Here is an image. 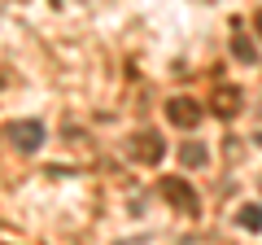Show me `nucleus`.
Returning <instances> with one entry per match:
<instances>
[{
    "mask_svg": "<svg viewBox=\"0 0 262 245\" xmlns=\"http://www.w3.org/2000/svg\"><path fill=\"white\" fill-rule=\"evenodd\" d=\"M236 223H241L245 232H262V206H245L241 215H236Z\"/></svg>",
    "mask_w": 262,
    "mask_h": 245,
    "instance_id": "nucleus-7",
    "label": "nucleus"
},
{
    "mask_svg": "<svg viewBox=\"0 0 262 245\" xmlns=\"http://www.w3.org/2000/svg\"><path fill=\"white\" fill-rule=\"evenodd\" d=\"M232 53H236L241 66H253V62H258V48H253V39L245 35V31H236V35H232Z\"/></svg>",
    "mask_w": 262,
    "mask_h": 245,
    "instance_id": "nucleus-5",
    "label": "nucleus"
},
{
    "mask_svg": "<svg viewBox=\"0 0 262 245\" xmlns=\"http://www.w3.org/2000/svg\"><path fill=\"white\" fill-rule=\"evenodd\" d=\"M214 110H219V114H223V118H232V114H236V110H241V92H236V88H227V92H223V96H219V105H214Z\"/></svg>",
    "mask_w": 262,
    "mask_h": 245,
    "instance_id": "nucleus-8",
    "label": "nucleus"
},
{
    "mask_svg": "<svg viewBox=\"0 0 262 245\" xmlns=\"http://www.w3.org/2000/svg\"><path fill=\"white\" fill-rule=\"evenodd\" d=\"M127 153H131L136 162H144V167H158V162L166 158V140H162L158 132H136V136L127 140Z\"/></svg>",
    "mask_w": 262,
    "mask_h": 245,
    "instance_id": "nucleus-2",
    "label": "nucleus"
},
{
    "mask_svg": "<svg viewBox=\"0 0 262 245\" xmlns=\"http://www.w3.org/2000/svg\"><path fill=\"white\" fill-rule=\"evenodd\" d=\"M158 193L179 210V215H196V210H201V197H196V189L188 184L184 175H162L158 179Z\"/></svg>",
    "mask_w": 262,
    "mask_h": 245,
    "instance_id": "nucleus-1",
    "label": "nucleus"
},
{
    "mask_svg": "<svg viewBox=\"0 0 262 245\" xmlns=\"http://www.w3.org/2000/svg\"><path fill=\"white\" fill-rule=\"evenodd\" d=\"M201 114H206V110H201L192 96H170V101H166V118L175 122V127H184V132H192L196 122H201Z\"/></svg>",
    "mask_w": 262,
    "mask_h": 245,
    "instance_id": "nucleus-3",
    "label": "nucleus"
},
{
    "mask_svg": "<svg viewBox=\"0 0 262 245\" xmlns=\"http://www.w3.org/2000/svg\"><path fill=\"white\" fill-rule=\"evenodd\" d=\"M253 145H258V149H262V132H258V136H253Z\"/></svg>",
    "mask_w": 262,
    "mask_h": 245,
    "instance_id": "nucleus-10",
    "label": "nucleus"
},
{
    "mask_svg": "<svg viewBox=\"0 0 262 245\" xmlns=\"http://www.w3.org/2000/svg\"><path fill=\"white\" fill-rule=\"evenodd\" d=\"M258 189H262V179H258Z\"/></svg>",
    "mask_w": 262,
    "mask_h": 245,
    "instance_id": "nucleus-11",
    "label": "nucleus"
},
{
    "mask_svg": "<svg viewBox=\"0 0 262 245\" xmlns=\"http://www.w3.org/2000/svg\"><path fill=\"white\" fill-rule=\"evenodd\" d=\"M9 145H13V149H22V153H35L39 145H44V122H35V118L13 122V127H9Z\"/></svg>",
    "mask_w": 262,
    "mask_h": 245,
    "instance_id": "nucleus-4",
    "label": "nucleus"
},
{
    "mask_svg": "<svg viewBox=\"0 0 262 245\" xmlns=\"http://www.w3.org/2000/svg\"><path fill=\"white\" fill-rule=\"evenodd\" d=\"M253 27H258V35H262V13H258V18H253Z\"/></svg>",
    "mask_w": 262,
    "mask_h": 245,
    "instance_id": "nucleus-9",
    "label": "nucleus"
},
{
    "mask_svg": "<svg viewBox=\"0 0 262 245\" xmlns=\"http://www.w3.org/2000/svg\"><path fill=\"white\" fill-rule=\"evenodd\" d=\"M179 162H184V167H206V162H210V153H206V145L188 140L184 149H179Z\"/></svg>",
    "mask_w": 262,
    "mask_h": 245,
    "instance_id": "nucleus-6",
    "label": "nucleus"
}]
</instances>
